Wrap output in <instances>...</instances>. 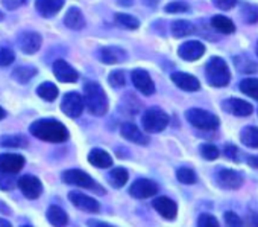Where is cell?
<instances>
[{"mask_svg": "<svg viewBox=\"0 0 258 227\" xmlns=\"http://www.w3.org/2000/svg\"><path fill=\"white\" fill-rule=\"evenodd\" d=\"M29 131L37 139L52 144H61L69 139V130L66 128V125L55 119L37 121L31 125Z\"/></svg>", "mask_w": 258, "mask_h": 227, "instance_id": "cell-1", "label": "cell"}, {"mask_svg": "<svg viewBox=\"0 0 258 227\" xmlns=\"http://www.w3.org/2000/svg\"><path fill=\"white\" fill-rule=\"evenodd\" d=\"M84 104L93 116H103L108 111L106 93L97 82L93 81L84 85Z\"/></svg>", "mask_w": 258, "mask_h": 227, "instance_id": "cell-2", "label": "cell"}, {"mask_svg": "<svg viewBox=\"0 0 258 227\" xmlns=\"http://www.w3.org/2000/svg\"><path fill=\"white\" fill-rule=\"evenodd\" d=\"M205 78L213 87H225L231 81V72L228 64L220 57H213L205 66Z\"/></svg>", "mask_w": 258, "mask_h": 227, "instance_id": "cell-3", "label": "cell"}, {"mask_svg": "<svg viewBox=\"0 0 258 227\" xmlns=\"http://www.w3.org/2000/svg\"><path fill=\"white\" fill-rule=\"evenodd\" d=\"M187 121L198 130H204V131H213L219 128V118L213 113L202 110V108H190L185 113Z\"/></svg>", "mask_w": 258, "mask_h": 227, "instance_id": "cell-4", "label": "cell"}, {"mask_svg": "<svg viewBox=\"0 0 258 227\" xmlns=\"http://www.w3.org/2000/svg\"><path fill=\"white\" fill-rule=\"evenodd\" d=\"M142 124L148 133H160L169 125V116L161 108L152 107L146 110V113L142 118Z\"/></svg>", "mask_w": 258, "mask_h": 227, "instance_id": "cell-5", "label": "cell"}, {"mask_svg": "<svg viewBox=\"0 0 258 227\" xmlns=\"http://www.w3.org/2000/svg\"><path fill=\"white\" fill-rule=\"evenodd\" d=\"M62 181L67 185H73V186H79L84 189H93L96 192H103L102 189H99L96 185V181L84 171L81 169H69L62 174Z\"/></svg>", "mask_w": 258, "mask_h": 227, "instance_id": "cell-6", "label": "cell"}, {"mask_svg": "<svg viewBox=\"0 0 258 227\" xmlns=\"http://www.w3.org/2000/svg\"><path fill=\"white\" fill-rule=\"evenodd\" d=\"M84 107H85L84 98L76 92L66 93L62 98V102H61V110L64 111V115L72 119H76L82 115Z\"/></svg>", "mask_w": 258, "mask_h": 227, "instance_id": "cell-7", "label": "cell"}, {"mask_svg": "<svg viewBox=\"0 0 258 227\" xmlns=\"http://www.w3.org/2000/svg\"><path fill=\"white\" fill-rule=\"evenodd\" d=\"M17 186L20 188L22 194L29 198V200H35L41 195L43 192V185L40 181V178L34 177V175H23L19 178Z\"/></svg>", "mask_w": 258, "mask_h": 227, "instance_id": "cell-8", "label": "cell"}, {"mask_svg": "<svg viewBox=\"0 0 258 227\" xmlns=\"http://www.w3.org/2000/svg\"><path fill=\"white\" fill-rule=\"evenodd\" d=\"M129 194L139 200H145V198H149V197H154L158 194V185L154 180L140 178L129 188Z\"/></svg>", "mask_w": 258, "mask_h": 227, "instance_id": "cell-9", "label": "cell"}, {"mask_svg": "<svg viewBox=\"0 0 258 227\" xmlns=\"http://www.w3.org/2000/svg\"><path fill=\"white\" fill-rule=\"evenodd\" d=\"M25 166V157L16 153L0 154V174H17Z\"/></svg>", "mask_w": 258, "mask_h": 227, "instance_id": "cell-10", "label": "cell"}, {"mask_svg": "<svg viewBox=\"0 0 258 227\" xmlns=\"http://www.w3.org/2000/svg\"><path fill=\"white\" fill-rule=\"evenodd\" d=\"M216 180L223 189H240L244 183L243 175L234 169H220L216 175Z\"/></svg>", "mask_w": 258, "mask_h": 227, "instance_id": "cell-11", "label": "cell"}, {"mask_svg": "<svg viewBox=\"0 0 258 227\" xmlns=\"http://www.w3.org/2000/svg\"><path fill=\"white\" fill-rule=\"evenodd\" d=\"M69 200L72 201V204L84 212L88 213H99L100 212V204L97 200H94L93 197H88L85 194L81 192H70L69 194Z\"/></svg>", "mask_w": 258, "mask_h": 227, "instance_id": "cell-12", "label": "cell"}, {"mask_svg": "<svg viewBox=\"0 0 258 227\" xmlns=\"http://www.w3.org/2000/svg\"><path fill=\"white\" fill-rule=\"evenodd\" d=\"M223 110L228 111L229 115H234V116H238V118H246V116H250L252 115V104L243 101V99H238V98H229L223 102Z\"/></svg>", "mask_w": 258, "mask_h": 227, "instance_id": "cell-13", "label": "cell"}, {"mask_svg": "<svg viewBox=\"0 0 258 227\" xmlns=\"http://www.w3.org/2000/svg\"><path fill=\"white\" fill-rule=\"evenodd\" d=\"M131 76H133V82H134V85H136V88H137L139 92H142L145 96L154 95V92H155V84H154L151 75H149L146 70H143V69H136V70H133V75H131Z\"/></svg>", "mask_w": 258, "mask_h": 227, "instance_id": "cell-14", "label": "cell"}, {"mask_svg": "<svg viewBox=\"0 0 258 227\" xmlns=\"http://www.w3.org/2000/svg\"><path fill=\"white\" fill-rule=\"evenodd\" d=\"M205 54V46L201 41L191 40V41H185L184 44L179 46L178 49V55L185 60V61H196L199 60L202 55Z\"/></svg>", "mask_w": 258, "mask_h": 227, "instance_id": "cell-15", "label": "cell"}, {"mask_svg": "<svg viewBox=\"0 0 258 227\" xmlns=\"http://www.w3.org/2000/svg\"><path fill=\"white\" fill-rule=\"evenodd\" d=\"M41 43H43L41 35L37 34V32H34V31H26V32H23V34L20 35V38H19V46H20V49H22L25 54H28V55H32V54L38 52L40 48H41Z\"/></svg>", "mask_w": 258, "mask_h": 227, "instance_id": "cell-16", "label": "cell"}, {"mask_svg": "<svg viewBox=\"0 0 258 227\" xmlns=\"http://www.w3.org/2000/svg\"><path fill=\"white\" fill-rule=\"evenodd\" d=\"M120 133H121V136L126 141L133 142V144H139V145H148L149 144V138L145 136L140 131V128L136 124H133V122H124V124H121Z\"/></svg>", "mask_w": 258, "mask_h": 227, "instance_id": "cell-17", "label": "cell"}, {"mask_svg": "<svg viewBox=\"0 0 258 227\" xmlns=\"http://www.w3.org/2000/svg\"><path fill=\"white\" fill-rule=\"evenodd\" d=\"M53 73L61 82H75L78 81V72L64 60H56L53 63Z\"/></svg>", "mask_w": 258, "mask_h": 227, "instance_id": "cell-18", "label": "cell"}, {"mask_svg": "<svg viewBox=\"0 0 258 227\" xmlns=\"http://www.w3.org/2000/svg\"><path fill=\"white\" fill-rule=\"evenodd\" d=\"M154 209L161 215L164 216L166 219H173L176 218V213H178V206L173 200L167 198V197H157L154 200Z\"/></svg>", "mask_w": 258, "mask_h": 227, "instance_id": "cell-19", "label": "cell"}, {"mask_svg": "<svg viewBox=\"0 0 258 227\" xmlns=\"http://www.w3.org/2000/svg\"><path fill=\"white\" fill-rule=\"evenodd\" d=\"M172 81L185 92H198L201 88V82L198 78H195L190 73H184V72H175L172 73Z\"/></svg>", "mask_w": 258, "mask_h": 227, "instance_id": "cell-20", "label": "cell"}, {"mask_svg": "<svg viewBox=\"0 0 258 227\" xmlns=\"http://www.w3.org/2000/svg\"><path fill=\"white\" fill-rule=\"evenodd\" d=\"M66 4V0H37L35 8L43 17L56 16Z\"/></svg>", "mask_w": 258, "mask_h": 227, "instance_id": "cell-21", "label": "cell"}, {"mask_svg": "<svg viewBox=\"0 0 258 227\" xmlns=\"http://www.w3.org/2000/svg\"><path fill=\"white\" fill-rule=\"evenodd\" d=\"M64 25L69 28V29H73V31H81L84 29L85 26V17L82 14V11L76 7L70 8L64 17Z\"/></svg>", "mask_w": 258, "mask_h": 227, "instance_id": "cell-22", "label": "cell"}, {"mask_svg": "<svg viewBox=\"0 0 258 227\" xmlns=\"http://www.w3.org/2000/svg\"><path fill=\"white\" fill-rule=\"evenodd\" d=\"M99 58L103 64H118L126 58V52L120 48H102Z\"/></svg>", "mask_w": 258, "mask_h": 227, "instance_id": "cell-23", "label": "cell"}, {"mask_svg": "<svg viewBox=\"0 0 258 227\" xmlns=\"http://www.w3.org/2000/svg\"><path fill=\"white\" fill-rule=\"evenodd\" d=\"M88 160L96 168H111L112 166V157L100 148L91 150L88 154Z\"/></svg>", "mask_w": 258, "mask_h": 227, "instance_id": "cell-24", "label": "cell"}, {"mask_svg": "<svg viewBox=\"0 0 258 227\" xmlns=\"http://www.w3.org/2000/svg\"><path fill=\"white\" fill-rule=\"evenodd\" d=\"M211 26L222 32V34H232L235 31V25L231 19L225 17V16H214L211 19Z\"/></svg>", "mask_w": 258, "mask_h": 227, "instance_id": "cell-25", "label": "cell"}, {"mask_svg": "<svg viewBox=\"0 0 258 227\" xmlns=\"http://www.w3.org/2000/svg\"><path fill=\"white\" fill-rule=\"evenodd\" d=\"M195 32V26L191 22L188 20H175L172 23V34L176 38H182V37H188Z\"/></svg>", "mask_w": 258, "mask_h": 227, "instance_id": "cell-26", "label": "cell"}, {"mask_svg": "<svg viewBox=\"0 0 258 227\" xmlns=\"http://www.w3.org/2000/svg\"><path fill=\"white\" fill-rule=\"evenodd\" d=\"M47 219L52 225H66L69 222L67 213L59 206H50L47 209Z\"/></svg>", "mask_w": 258, "mask_h": 227, "instance_id": "cell-27", "label": "cell"}, {"mask_svg": "<svg viewBox=\"0 0 258 227\" xmlns=\"http://www.w3.org/2000/svg\"><path fill=\"white\" fill-rule=\"evenodd\" d=\"M240 141L243 145L249 148H258V128L256 127H244L240 133Z\"/></svg>", "mask_w": 258, "mask_h": 227, "instance_id": "cell-28", "label": "cell"}, {"mask_svg": "<svg viewBox=\"0 0 258 227\" xmlns=\"http://www.w3.org/2000/svg\"><path fill=\"white\" fill-rule=\"evenodd\" d=\"M0 145L8 148H25L28 147V139L23 134H7L0 138Z\"/></svg>", "mask_w": 258, "mask_h": 227, "instance_id": "cell-29", "label": "cell"}, {"mask_svg": "<svg viewBox=\"0 0 258 227\" xmlns=\"http://www.w3.org/2000/svg\"><path fill=\"white\" fill-rule=\"evenodd\" d=\"M37 75V69L32 67V66H22V67H17L13 73L14 79H17L19 82L22 84H26L29 82L34 76Z\"/></svg>", "mask_w": 258, "mask_h": 227, "instance_id": "cell-30", "label": "cell"}, {"mask_svg": "<svg viewBox=\"0 0 258 227\" xmlns=\"http://www.w3.org/2000/svg\"><path fill=\"white\" fill-rule=\"evenodd\" d=\"M37 95L40 98H43L44 101H55L58 96V87L52 82H43L38 88H37Z\"/></svg>", "mask_w": 258, "mask_h": 227, "instance_id": "cell-31", "label": "cell"}, {"mask_svg": "<svg viewBox=\"0 0 258 227\" xmlns=\"http://www.w3.org/2000/svg\"><path fill=\"white\" fill-rule=\"evenodd\" d=\"M127 178H129V174H127V171L126 169H123V168H114L111 172H109V181H111V185L114 186V188H123L124 185H126V181H127Z\"/></svg>", "mask_w": 258, "mask_h": 227, "instance_id": "cell-32", "label": "cell"}, {"mask_svg": "<svg viewBox=\"0 0 258 227\" xmlns=\"http://www.w3.org/2000/svg\"><path fill=\"white\" fill-rule=\"evenodd\" d=\"M238 87L244 95L258 101V79L256 78H246L240 82Z\"/></svg>", "mask_w": 258, "mask_h": 227, "instance_id": "cell-33", "label": "cell"}, {"mask_svg": "<svg viewBox=\"0 0 258 227\" xmlns=\"http://www.w3.org/2000/svg\"><path fill=\"white\" fill-rule=\"evenodd\" d=\"M115 23L124 29H131V31L139 29V26H140V22L129 14H115Z\"/></svg>", "mask_w": 258, "mask_h": 227, "instance_id": "cell-34", "label": "cell"}, {"mask_svg": "<svg viewBox=\"0 0 258 227\" xmlns=\"http://www.w3.org/2000/svg\"><path fill=\"white\" fill-rule=\"evenodd\" d=\"M241 17L246 23H256L258 22V5H250V4L243 5Z\"/></svg>", "mask_w": 258, "mask_h": 227, "instance_id": "cell-35", "label": "cell"}, {"mask_svg": "<svg viewBox=\"0 0 258 227\" xmlns=\"http://www.w3.org/2000/svg\"><path fill=\"white\" fill-rule=\"evenodd\" d=\"M176 178L181 183H184V185H193V183H196V174L190 168H179L176 171Z\"/></svg>", "mask_w": 258, "mask_h": 227, "instance_id": "cell-36", "label": "cell"}, {"mask_svg": "<svg viewBox=\"0 0 258 227\" xmlns=\"http://www.w3.org/2000/svg\"><path fill=\"white\" fill-rule=\"evenodd\" d=\"M16 54L11 48H0V67H8L14 63Z\"/></svg>", "mask_w": 258, "mask_h": 227, "instance_id": "cell-37", "label": "cell"}, {"mask_svg": "<svg viewBox=\"0 0 258 227\" xmlns=\"http://www.w3.org/2000/svg\"><path fill=\"white\" fill-rule=\"evenodd\" d=\"M235 63V67H237V70H240V72H246L247 73V70L249 72H252V70H256V66L253 64V61H250V60H247L246 57H237L235 60H234Z\"/></svg>", "mask_w": 258, "mask_h": 227, "instance_id": "cell-38", "label": "cell"}, {"mask_svg": "<svg viewBox=\"0 0 258 227\" xmlns=\"http://www.w3.org/2000/svg\"><path fill=\"white\" fill-rule=\"evenodd\" d=\"M219 150L214 147V145H210V144H205V145H202L201 147V156L205 159V160H216L217 157H219Z\"/></svg>", "mask_w": 258, "mask_h": 227, "instance_id": "cell-39", "label": "cell"}, {"mask_svg": "<svg viewBox=\"0 0 258 227\" xmlns=\"http://www.w3.org/2000/svg\"><path fill=\"white\" fill-rule=\"evenodd\" d=\"M108 82H109L112 87H115V88H118V87H123V85L126 84L124 72H121V70H115V72L109 73Z\"/></svg>", "mask_w": 258, "mask_h": 227, "instance_id": "cell-40", "label": "cell"}, {"mask_svg": "<svg viewBox=\"0 0 258 227\" xmlns=\"http://www.w3.org/2000/svg\"><path fill=\"white\" fill-rule=\"evenodd\" d=\"M198 225L199 227H217L219 225V221H217L216 216H213L210 213H202L198 218Z\"/></svg>", "mask_w": 258, "mask_h": 227, "instance_id": "cell-41", "label": "cell"}, {"mask_svg": "<svg viewBox=\"0 0 258 227\" xmlns=\"http://www.w3.org/2000/svg\"><path fill=\"white\" fill-rule=\"evenodd\" d=\"M188 5L184 4V2H172L166 7V11L170 13V14H178V13H185L188 11Z\"/></svg>", "mask_w": 258, "mask_h": 227, "instance_id": "cell-42", "label": "cell"}, {"mask_svg": "<svg viewBox=\"0 0 258 227\" xmlns=\"http://www.w3.org/2000/svg\"><path fill=\"white\" fill-rule=\"evenodd\" d=\"M13 174H2L0 175V189L10 191L16 186V180L11 177Z\"/></svg>", "mask_w": 258, "mask_h": 227, "instance_id": "cell-43", "label": "cell"}, {"mask_svg": "<svg viewBox=\"0 0 258 227\" xmlns=\"http://www.w3.org/2000/svg\"><path fill=\"white\" fill-rule=\"evenodd\" d=\"M225 224H226V225H232V227H238V225L243 224V221H241V218H240L237 213H234V212H226V213H225Z\"/></svg>", "mask_w": 258, "mask_h": 227, "instance_id": "cell-44", "label": "cell"}, {"mask_svg": "<svg viewBox=\"0 0 258 227\" xmlns=\"http://www.w3.org/2000/svg\"><path fill=\"white\" fill-rule=\"evenodd\" d=\"M214 7H217L219 10H223V11H228V10H232L235 5H237V0H213Z\"/></svg>", "mask_w": 258, "mask_h": 227, "instance_id": "cell-45", "label": "cell"}, {"mask_svg": "<svg viewBox=\"0 0 258 227\" xmlns=\"http://www.w3.org/2000/svg\"><path fill=\"white\" fill-rule=\"evenodd\" d=\"M28 0H4V5L7 10H17L20 7H23Z\"/></svg>", "mask_w": 258, "mask_h": 227, "instance_id": "cell-46", "label": "cell"}, {"mask_svg": "<svg viewBox=\"0 0 258 227\" xmlns=\"http://www.w3.org/2000/svg\"><path fill=\"white\" fill-rule=\"evenodd\" d=\"M223 153H225V156H226L228 159H231V160L237 162V160H235V159H237V148H235L234 145H226Z\"/></svg>", "mask_w": 258, "mask_h": 227, "instance_id": "cell-47", "label": "cell"}, {"mask_svg": "<svg viewBox=\"0 0 258 227\" xmlns=\"http://www.w3.org/2000/svg\"><path fill=\"white\" fill-rule=\"evenodd\" d=\"M87 225H100V227H111L109 224H106V222H99V221H94V219H91V221H87Z\"/></svg>", "mask_w": 258, "mask_h": 227, "instance_id": "cell-48", "label": "cell"}, {"mask_svg": "<svg viewBox=\"0 0 258 227\" xmlns=\"http://www.w3.org/2000/svg\"><path fill=\"white\" fill-rule=\"evenodd\" d=\"M247 165H249V166H252V168H258V156L249 157V160H247Z\"/></svg>", "mask_w": 258, "mask_h": 227, "instance_id": "cell-49", "label": "cell"}, {"mask_svg": "<svg viewBox=\"0 0 258 227\" xmlns=\"http://www.w3.org/2000/svg\"><path fill=\"white\" fill-rule=\"evenodd\" d=\"M117 2L121 7H131L133 5V0H117Z\"/></svg>", "mask_w": 258, "mask_h": 227, "instance_id": "cell-50", "label": "cell"}, {"mask_svg": "<svg viewBox=\"0 0 258 227\" xmlns=\"http://www.w3.org/2000/svg\"><path fill=\"white\" fill-rule=\"evenodd\" d=\"M0 227H11V222H8L4 218H0Z\"/></svg>", "mask_w": 258, "mask_h": 227, "instance_id": "cell-51", "label": "cell"}, {"mask_svg": "<svg viewBox=\"0 0 258 227\" xmlns=\"http://www.w3.org/2000/svg\"><path fill=\"white\" fill-rule=\"evenodd\" d=\"M5 118V110L2 108V107H0V121H2Z\"/></svg>", "mask_w": 258, "mask_h": 227, "instance_id": "cell-52", "label": "cell"}, {"mask_svg": "<svg viewBox=\"0 0 258 227\" xmlns=\"http://www.w3.org/2000/svg\"><path fill=\"white\" fill-rule=\"evenodd\" d=\"M255 51H256V55H258V43H256V49Z\"/></svg>", "mask_w": 258, "mask_h": 227, "instance_id": "cell-53", "label": "cell"}, {"mask_svg": "<svg viewBox=\"0 0 258 227\" xmlns=\"http://www.w3.org/2000/svg\"><path fill=\"white\" fill-rule=\"evenodd\" d=\"M4 19V14H0V20H2Z\"/></svg>", "mask_w": 258, "mask_h": 227, "instance_id": "cell-54", "label": "cell"}]
</instances>
